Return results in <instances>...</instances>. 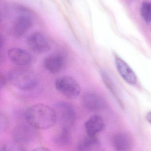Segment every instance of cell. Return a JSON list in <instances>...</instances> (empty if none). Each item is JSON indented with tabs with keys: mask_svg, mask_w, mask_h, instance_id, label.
Returning <instances> with one entry per match:
<instances>
[{
	"mask_svg": "<svg viewBox=\"0 0 151 151\" xmlns=\"http://www.w3.org/2000/svg\"><path fill=\"white\" fill-rule=\"evenodd\" d=\"M25 118L27 124L36 129L50 128L57 121L54 109L43 104L30 106L26 111Z\"/></svg>",
	"mask_w": 151,
	"mask_h": 151,
	"instance_id": "6da1fadb",
	"label": "cell"
},
{
	"mask_svg": "<svg viewBox=\"0 0 151 151\" xmlns=\"http://www.w3.org/2000/svg\"><path fill=\"white\" fill-rule=\"evenodd\" d=\"M8 81L17 88L30 90L37 86L38 78L34 73L28 70H13L8 74Z\"/></svg>",
	"mask_w": 151,
	"mask_h": 151,
	"instance_id": "7a4b0ae2",
	"label": "cell"
},
{
	"mask_svg": "<svg viewBox=\"0 0 151 151\" xmlns=\"http://www.w3.org/2000/svg\"><path fill=\"white\" fill-rule=\"evenodd\" d=\"M57 121H58L62 128L70 129L76 121V112L73 106L67 102H59L55 105Z\"/></svg>",
	"mask_w": 151,
	"mask_h": 151,
	"instance_id": "3957f363",
	"label": "cell"
},
{
	"mask_svg": "<svg viewBox=\"0 0 151 151\" xmlns=\"http://www.w3.org/2000/svg\"><path fill=\"white\" fill-rule=\"evenodd\" d=\"M55 86L59 92L69 99L75 98L80 94L79 84L71 76H63L57 78Z\"/></svg>",
	"mask_w": 151,
	"mask_h": 151,
	"instance_id": "277c9868",
	"label": "cell"
},
{
	"mask_svg": "<svg viewBox=\"0 0 151 151\" xmlns=\"http://www.w3.org/2000/svg\"><path fill=\"white\" fill-rule=\"evenodd\" d=\"M36 129L29 125H20L12 133L14 142L20 145L26 144L33 141L37 135Z\"/></svg>",
	"mask_w": 151,
	"mask_h": 151,
	"instance_id": "5b68a950",
	"label": "cell"
},
{
	"mask_svg": "<svg viewBox=\"0 0 151 151\" xmlns=\"http://www.w3.org/2000/svg\"><path fill=\"white\" fill-rule=\"evenodd\" d=\"M29 48L37 54H43L50 48L48 40L44 35L40 32L31 34L27 40Z\"/></svg>",
	"mask_w": 151,
	"mask_h": 151,
	"instance_id": "8992f818",
	"label": "cell"
},
{
	"mask_svg": "<svg viewBox=\"0 0 151 151\" xmlns=\"http://www.w3.org/2000/svg\"><path fill=\"white\" fill-rule=\"evenodd\" d=\"M82 103L86 109L91 111H96L104 109L106 106L105 100L95 93L88 92L84 94Z\"/></svg>",
	"mask_w": 151,
	"mask_h": 151,
	"instance_id": "52a82bcc",
	"label": "cell"
},
{
	"mask_svg": "<svg viewBox=\"0 0 151 151\" xmlns=\"http://www.w3.org/2000/svg\"><path fill=\"white\" fill-rule=\"evenodd\" d=\"M65 58L61 54H53L47 57L43 61L45 69L53 74L60 72L65 65Z\"/></svg>",
	"mask_w": 151,
	"mask_h": 151,
	"instance_id": "ba28073f",
	"label": "cell"
},
{
	"mask_svg": "<svg viewBox=\"0 0 151 151\" xmlns=\"http://www.w3.org/2000/svg\"><path fill=\"white\" fill-rule=\"evenodd\" d=\"M8 55L10 60L18 66H26L31 63L32 56L27 50L14 47L9 50Z\"/></svg>",
	"mask_w": 151,
	"mask_h": 151,
	"instance_id": "9c48e42d",
	"label": "cell"
},
{
	"mask_svg": "<svg viewBox=\"0 0 151 151\" xmlns=\"http://www.w3.org/2000/svg\"><path fill=\"white\" fill-rule=\"evenodd\" d=\"M115 63L118 72L124 81L129 84H136L137 82V77L128 64L119 58H116Z\"/></svg>",
	"mask_w": 151,
	"mask_h": 151,
	"instance_id": "30bf717a",
	"label": "cell"
},
{
	"mask_svg": "<svg viewBox=\"0 0 151 151\" xmlns=\"http://www.w3.org/2000/svg\"><path fill=\"white\" fill-rule=\"evenodd\" d=\"M33 24L32 19L27 16L19 17L14 22L12 27V33L15 38L23 37L30 29Z\"/></svg>",
	"mask_w": 151,
	"mask_h": 151,
	"instance_id": "8fae6325",
	"label": "cell"
},
{
	"mask_svg": "<svg viewBox=\"0 0 151 151\" xmlns=\"http://www.w3.org/2000/svg\"><path fill=\"white\" fill-rule=\"evenodd\" d=\"M105 127L104 121L102 117L98 115L91 116L85 123V128L87 135L96 136Z\"/></svg>",
	"mask_w": 151,
	"mask_h": 151,
	"instance_id": "7c38bea8",
	"label": "cell"
},
{
	"mask_svg": "<svg viewBox=\"0 0 151 151\" xmlns=\"http://www.w3.org/2000/svg\"><path fill=\"white\" fill-rule=\"evenodd\" d=\"M113 144L117 151H128L132 148L133 140L129 134L121 132L114 136Z\"/></svg>",
	"mask_w": 151,
	"mask_h": 151,
	"instance_id": "4fadbf2b",
	"label": "cell"
},
{
	"mask_svg": "<svg viewBox=\"0 0 151 151\" xmlns=\"http://www.w3.org/2000/svg\"><path fill=\"white\" fill-rule=\"evenodd\" d=\"M99 144L96 137L87 135L80 141L78 146V151H93Z\"/></svg>",
	"mask_w": 151,
	"mask_h": 151,
	"instance_id": "5bb4252c",
	"label": "cell"
},
{
	"mask_svg": "<svg viewBox=\"0 0 151 151\" xmlns=\"http://www.w3.org/2000/svg\"><path fill=\"white\" fill-rule=\"evenodd\" d=\"M101 76L104 83L107 87L108 89L111 91L116 99L118 101L119 103L121 104V100L120 98L118 90L117 89L116 85L114 84L111 77L109 76L108 73L104 70L101 71Z\"/></svg>",
	"mask_w": 151,
	"mask_h": 151,
	"instance_id": "9a60e30c",
	"label": "cell"
},
{
	"mask_svg": "<svg viewBox=\"0 0 151 151\" xmlns=\"http://www.w3.org/2000/svg\"><path fill=\"white\" fill-rule=\"evenodd\" d=\"M71 141L70 129L62 128L60 132L55 138L54 142L56 144L60 147H65L70 144Z\"/></svg>",
	"mask_w": 151,
	"mask_h": 151,
	"instance_id": "2e32d148",
	"label": "cell"
},
{
	"mask_svg": "<svg viewBox=\"0 0 151 151\" xmlns=\"http://www.w3.org/2000/svg\"><path fill=\"white\" fill-rule=\"evenodd\" d=\"M141 13L144 20L147 24L151 23V3L148 1L144 2L141 8Z\"/></svg>",
	"mask_w": 151,
	"mask_h": 151,
	"instance_id": "e0dca14e",
	"label": "cell"
},
{
	"mask_svg": "<svg viewBox=\"0 0 151 151\" xmlns=\"http://www.w3.org/2000/svg\"><path fill=\"white\" fill-rule=\"evenodd\" d=\"M0 151H25L20 145L17 143H7L3 145Z\"/></svg>",
	"mask_w": 151,
	"mask_h": 151,
	"instance_id": "ac0fdd59",
	"label": "cell"
},
{
	"mask_svg": "<svg viewBox=\"0 0 151 151\" xmlns=\"http://www.w3.org/2000/svg\"><path fill=\"white\" fill-rule=\"evenodd\" d=\"M7 81H8V78H6L4 75L1 74V87H4L6 84Z\"/></svg>",
	"mask_w": 151,
	"mask_h": 151,
	"instance_id": "d6986e66",
	"label": "cell"
},
{
	"mask_svg": "<svg viewBox=\"0 0 151 151\" xmlns=\"http://www.w3.org/2000/svg\"><path fill=\"white\" fill-rule=\"evenodd\" d=\"M32 151H51L45 147H39V148H36L34 149Z\"/></svg>",
	"mask_w": 151,
	"mask_h": 151,
	"instance_id": "ffe728a7",
	"label": "cell"
},
{
	"mask_svg": "<svg viewBox=\"0 0 151 151\" xmlns=\"http://www.w3.org/2000/svg\"><path fill=\"white\" fill-rule=\"evenodd\" d=\"M146 118H147V121L148 122L151 124V111L149 112L147 114V116H146Z\"/></svg>",
	"mask_w": 151,
	"mask_h": 151,
	"instance_id": "44dd1931",
	"label": "cell"
},
{
	"mask_svg": "<svg viewBox=\"0 0 151 151\" xmlns=\"http://www.w3.org/2000/svg\"><path fill=\"white\" fill-rule=\"evenodd\" d=\"M67 1H71V0H67Z\"/></svg>",
	"mask_w": 151,
	"mask_h": 151,
	"instance_id": "7402d4cb",
	"label": "cell"
}]
</instances>
